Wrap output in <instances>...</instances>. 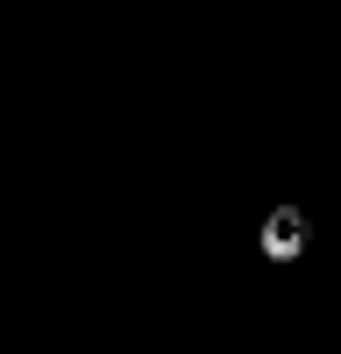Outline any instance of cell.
<instances>
[{
  "instance_id": "6da1fadb",
  "label": "cell",
  "mask_w": 341,
  "mask_h": 354,
  "mask_svg": "<svg viewBox=\"0 0 341 354\" xmlns=\"http://www.w3.org/2000/svg\"><path fill=\"white\" fill-rule=\"evenodd\" d=\"M299 248V213H277L270 220V255H292Z\"/></svg>"
}]
</instances>
